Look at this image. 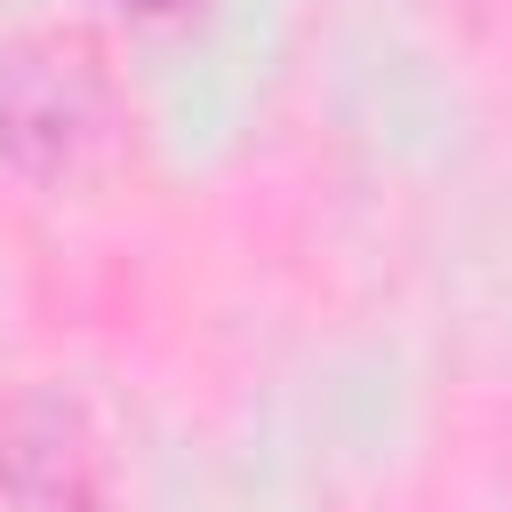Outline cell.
<instances>
[{
	"label": "cell",
	"mask_w": 512,
	"mask_h": 512,
	"mask_svg": "<svg viewBox=\"0 0 512 512\" xmlns=\"http://www.w3.org/2000/svg\"><path fill=\"white\" fill-rule=\"evenodd\" d=\"M112 120V64L88 32H32L0 56V160L16 176H72Z\"/></svg>",
	"instance_id": "1"
},
{
	"label": "cell",
	"mask_w": 512,
	"mask_h": 512,
	"mask_svg": "<svg viewBox=\"0 0 512 512\" xmlns=\"http://www.w3.org/2000/svg\"><path fill=\"white\" fill-rule=\"evenodd\" d=\"M0 488L24 512L80 504L88 488V424L64 392H16L0 400Z\"/></svg>",
	"instance_id": "2"
},
{
	"label": "cell",
	"mask_w": 512,
	"mask_h": 512,
	"mask_svg": "<svg viewBox=\"0 0 512 512\" xmlns=\"http://www.w3.org/2000/svg\"><path fill=\"white\" fill-rule=\"evenodd\" d=\"M128 8H184V0H128Z\"/></svg>",
	"instance_id": "3"
}]
</instances>
